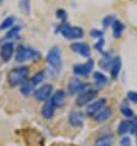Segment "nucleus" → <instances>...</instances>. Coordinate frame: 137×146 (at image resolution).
<instances>
[{"instance_id":"aec40b11","label":"nucleus","mask_w":137,"mask_h":146,"mask_svg":"<svg viewBox=\"0 0 137 146\" xmlns=\"http://www.w3.org/2000/svg\"><path fill=\"white\" fill-rule=\"evenodd\" d=\"M34 85L31 82V81H25L22 85H21V93L25 96H30L32 93H34Z\"/></svg>"},{"instance_id":"2f4dec72","label":"nucleus","mask_w":137,"mask_h":146,"mask_svg":"<svg viewBox=\"0 0 137 146\" xmlns=\"http://www.w3.org/2000/svg\"><path fill=\"white\" fill-rule=\"evenodd\" d=\"M56 16H58L60 20H63V22H65V20H66V17H67V14L65 13V10L59 9L58 11H56Z\"/></svg>"},{"instance_id":"cd10ccee","label":"nucleus","mask_w":137,"mask_h":146,"mask_svg":"<svg viewBox=\"0 0 137 146\" xmlns=\"http://www.w3.org/2000/svg\"><path fill=\"white\" fill-rule=\"evenodd\" d=\"M114 21H115V20H114V16H111V15L105 16V17L103 19V26H104V27H108V26L113 25V22H114Z\"/></svg>"},{"instance_id":"7ed1b4c3","label":"nucleus","mask_w":137,"mask_h":146,"mask_svg":"<svg viewBox=\"0 0 137 146\" xmlns=\"http://www.w3.org/2000/svg\"><path fill=\"white\" fill-rule=\"evenodd\" d=\"M47 62L49 66L55 70L56 72H60L59 70L63 66V56H61V49L59 46L51 47L47 54Z\"/></svg>"},{"instance_id":"c756f323","label":"nucleus","mask_w":137,"mask_h":146,"mask_svg":"<svg viewBox=\"0 0 137 146\" xmlns=\"http://www.w3.org/2000/svg\"><path fill=\"white\" fill-rule=\"evenodd\" d=\"M130 131L137 136V118L130 120Z\"/></svg>"},{"instance_id":"f3484780","label":"nucleus","mask_w":137,"mask_h":146,"mask_svg":"<svg viewBox=\"0 0 137 146\" xmlns=\"http://www.w3.org/2000/svg\"><path fill=\"white\" fill-rule=\"evenodd\" d=\"M93 79H94V84H96L97 88H100V87H103L104 85L108 84V78L103 74V72H100V71H96L94 72V74H93Z\"/></svg>"},{"instance_id":"72a5a7b5","label":"nucleus","mask_w":137,"mask_h":146,"mask_svg":"<svg viewBox=\"0 0 137 146\" xmlns=\"http://www.w3.org/2000/svg\"><path fill=\"white\" fill-rule=\"evenodd\" d=\"M103 35H104V32L99 31V30H92V32H91V36L94 38H102Z\"/></svg>"},{"instance_id":"f03ea898","label":"nucleus","mask_w":137,"mask_h":146,"mask_svg":"<svg viewBox=\"0 0 137 146\" xmlns=\"http://www.w3.org/2000/svg\"><path fill=\"white\" fill-rule=\"evenodd\" d=\"M56 32H60L66 39H78L83 37V28L78 27V26H71L66 22H61L58 28H56Z\"/></svg>"},{"instance_id":"c85d7f7f","label":"nucleus","mask_w":137,"mask_h":146,"mask_svg":"<svg viewBox=\"0 0 137 146\" xmlns=\"http://www.w3.org/2000/svg\"><path fill=\"white\" fill-rule=\"evenodd\" d=\"M96 49L98 50V52H100V53H103V54H105V52H104V49H103V47H104V39L103 38H99L98 39V42L96 43Z\"/></svg>"},{"instance_id":"393cba45","label":"nucleus","mask_w":137,"mask_h":146,"mask_svg":"<svg viewBox=\"0 0 137 146\" xmlns=\"http://www.w3.org/2000/svg\"><path fill=\"white\" fill-rule=\"evenodd\" d=\"M20 30H21V27L20 26H14L11 30H9V32L6 33V36H5V38L6 39H13V38H16L18 36V32H20Z\"/></svg>"},{"instance_id":"4be33fe9","label":"nucleus","mask_w":137,"mask_h":146,"mask_svg":"<svg viewBox=\"0 0 137 146\" xmlns=\"http://www.w3.org/2000/svg\"><path fill=\"white\" fill-rule=\"evenodd\" d=\"M127 131H130V120H121L118 125V134L124 135Z\"/></svg>"},{"instance_id":"412c9836","label":"nucleus","mask_w":137,"mask_h":146,"mask_svg":"<svg viewBox=\"0 0 137 146\" xmlns=\"http://www.w3.org/2000/svg\"><path fill=\"white\" fill-rule=\"evenodd\" d=\"M120 112H121V114L125 115L126 118H131V117H134V112H132L131 107L128 106L127 101H124L120 104Z\"/></svg>"},{"instance_id":"9b49d317","label":"nucleus","mask_w":137,"mask_h":146,"mask_svg":"<svg viewBox=\"0 0 137 146\" xmlns=\"http://www.w3.org/2000/svg\"><path fill=\"white\" fill-rule=\"evenodd\" d=\"M49 102L54 108L63 107L64 103H65V92L63 90H58L55 93L51 95V97L49 98Z\"/></svg>"},{"instance_id":"f257e3e1","label":"nucleus","mask_w":137,"mask_h":146,"mask_svg":"<svg viewBox=\"0 0 137 146\" xmlns=\"http://www.w3.org/2000/svg\"><path fill=\"white\" fill-rule=\"evenodd\" d=\"M28 71H30L28 66H18V68L13 69L9 72V75H7V82L13 87L22 85L27 79Z\"/></svg>"},{"instance_id":"473e14b6","label":"nucleus","mask_w":137,"mask_h":146,"mask_svg":"<svg viewBox=\"0 0 137 146\" xmlns=\"http://www.w3.org/2000/svg\"><path fill=\"white\" fill-rule=\"evenodd\" d=\"M120 145L121 146H131V139L128 136H123L120 139Z\"/></svg>"},{"instance_id":"9d476101","label":"nucleus","mask_w":137,"mask_h":146,"mask_svg":"<svg viewBox=\"0 0 137 146\" xmlns=\"http://www.w3.org/2000/svg\"><path fill=\"white\" fill-rule=\"evenodd\" d=\"M71 50L77 53L80 55L84 56V58H88L91 55V48L87 43L84 42H75L71 44Z\"/></svg>"},{"instance_id":"bb28decb","label":"nucleus","mask_w":137,"mask_h":146,"mask_svg":"<svg viewBox=\"0 0 137 146\" xmlns=\"http://www.w3.org/2000/svg\"><path fill=\"white\" fill-rule=\"evenodd\" d=\"M20 7L26 14H30V0H20Z\"/></svg>"},{"instance_id":"423d86ee","label":"nucleus","mask_w":137,"mask_h":146,"mask_svg":"<svg viewBox=\"0 0 137 146\" xmlns=\"http://www.w3.org/2000/svg\"><path fill=\"white\" fill-rule=\"evenodd\" d=\"M88 88V85L84 84L80 79H72L67 84V92L68 95H80L81 92L86 91Z\"/></svg>"},{"instance_id":"2eb2a0df","label":"nucleus","mask_w":137,"mask_h":146,"mask_svg":"<svg viewBox=\"0 0 137 146\" xmlns=\"http://www.w3.org/2000/svg\"><path fill=\"white\" fill-rule=\"evenodd\" d=\"M113 144H114V137H113V135L105 134V135H100L97 137L93 146H113Z\"/></svg>"},{"instance_id":"6ab92c4d","label":"nucleus","mask_w":137,"mask_h":146,"mask_svg":"<svg viewBox=\"0 0 137 146\" xmlns=\"http://www.w3.org/2000/svg\"><path fill=\"white\" fill-rule=\"evenodd\" d=\"M124 30H125V25L121 21L115 20V21L113 22V32H114L113 35H114V38H120L121 37Z\"/></svg>"},{"instance_id":"a878e982","label":"nucleus","mask_w":137,"mask_h":146,"mask_svg":"<svg viewBox=\"0 0 137 146\" xmlns=\"http://www.w3.org/2000/svg\"><path fill=\"white\" fill-rule=\"evenodd\" d=\"M14 22H15V17H14V16H9V17H6V19L1 22V25H0V28H1V30H6V28H10L11 26L14 25Z\"/></svg>"},{"instance_id":"4468645a","label":"nucleus","mask_w":137,"mask_h":146,"mask_svg":"<svg viewBox=\"0 0 137 146\" xmlns=\"http://www.w3.org/2000/svg\"><path fill=\"white\" fill-rule=\"evenodd\" d=\"M111 115H113V108L111 107H107V108H103L100 112L97 113L93 118H94L96 121L102 123V121H105L108 119H110Z\"/></svg>"},{"instance_id":"6e6552de","label":"nucleus","mask_w":137,"mask_h":146,"mask_svg":"<svg viewBox=\"0 0 137 146\" xmlns=\"http://www.w3.org/2000/svg\"><path fill=\"white\" fill-rule=\"evenodd\" d=\"M51 92H53V86H51L50 84H44L34 91L33 95H34V98L37 101L43 102V101H47L51 96Z\"/></svg>"},{"instance_id":"ddd939ff","label":"nucleus","mask_w":137,"mask_h":146,"mask_svg":"<svg viewBox=\"0 0 137 146\" xmlns=\"http://www.w3.org/2000/svg\"><path fill=\"white\" fill-rule=\"evenodd\" d=\"M83 120H84V118H83V114L81 112H71L70 115H68V123L75 128L81 127L83 124Z\"/></svg>"},{"instance_id":"dca6fc26","label":"nucleus","mask_w":137,"mask_h":146,"mask_svg":"<svg viewBox=\"0 0 137 146\" xmlns=\"http://www.w3.org/2000/svg\"><path fill=\"white\" fill-rule=\"evenodd\" d=\"M120 69H121V59H120V56H116V58L113 59V63L110 65V75L113 79L118 78Z\"/></svg>"},{"instance_id":"0eeeda50","label":"nucleus","mask_w":137,"mask_h":146,"mask_svg":"<svg viewBox=\"0 0 137 146\" xmlns=\"http://www.w3.org/2000/svg\"><path fill=\"white\" fill-rule=\"evenodd\" d=\"M93 66H94V60L88 59L87 62L83 63V64H75L74 68H72V70H74L75 74L78 75V76H86L93 70Z\"/></svg>"},{"instance_id":"39448f33","label":"nucleus","mask_w":137,"mask_h":146,"mask_svg":"<svg viewBox=\"0 0 137 146\" xmlns=\"http://www.w3.org/2000/svg\"><path fill=\"white\" fill-rule=\"evenodd\" d=\"M97 95H98V91L97 90H90V88H87L86 91H83L81 92L78 95L77 97V100H76V104L80 107H82V106H87V104H90L92 101H93Z\"/></svg>"},{"instance_id":"5701e85b","label":"nucleus","mask_w":137,"mask_h":146,"mask_svg":"<svg viewBox=\"0 0 137 146\" xmlns=\"http://www.w3.org/2000/svg\"><path fill=\"white\" fill-rule=\"evenodd\" d=\"M44 79H45V71H39V72H37V74H34L33 76H32V79L30 81L34 85V86H37V85L41 84Z\"/></svg>"},{"instance_id":"1a4fd4ad","label":"nucleus","mask_w":137,"mask_h":146,"mask_svg":"<svg viewBox=\"0 0 137 146\" xmlns=\"http://www.w3.org/2000/svg\"><path fill=\"white\" fill-rule=\"evenodd\" d=\"M105 104H107V100L105 98H98V100L93 101V102H91L90 104H87V108H86L87 115L94 117L97 113L100 112L104 107H105Z\"/></svg>"},{"instance_id":"7c9ffc66","label":"nucleus","mask_w":137,"mask_h":146,"mask_svg":"<svg viewBox=\"0 0 137 146\" xmlns=\"http://www.w3.org/2000/svg\"><path fill=\"white\" fill-rule=\"evenodd\" d=\"M126 97H127L128 101H131V102H134V103H137V92L136 91H128Z\"/></svg>"},{"instance_id":"f704fd0d","label":"nucleus","mask_w":137,"mask_h":146,"mask_svg":"<svg viewBox=\"0 0 137 146\" xmlns=\"http://www.w3.org/2000/svg\"><path fill=\"white\" fill-rule=\"evenodd\" d=\"M1 1H3V0H0V4H1Z\"/></svg>"},{"instance_id":"20e7f679","label":"nucleus","mask_w":137,"mask_h":146,"mask_svg":"<svg viewBox=\"0 0 137 146\" xmlns=\"http://www.w3.org/2000/svg\"><path fill=\"white\" fill-rule=\"evenodd\" d=\"M41 56V53L38 50H36L32 47H27V46H20L17 52H16V62L17 63H23L27 60H34Z\"/></svg>"},{"instance_id":"a211bd4d","label":"nucleus","mask_w":137,"mask_h":146,"mask_svg":"<svg viewBox=\"0 0 137 146\" xmlns=\"http://www.w3.org/2000/svg\"><path fill=\"white\" fill-rule=\"evenodd\" d=\"M41 113H42V115H43V118H45V119H51L54 117V113H55V108L51 106L50 104V102H47L44 106L42 107V111H41Z\"/></svg>"},{"instance_id":"f8f14e48","label":"nucleus","mask_w":137,"mask_h":146,"mask_svg":"<svg viewBox=\"0 0 137 146\" xmlns=\"http://www.w3.org/2000/svg\"><path fill=\"white\" fill-rule=\"evenodd\" d=\"M13 54H14V43L13 42L3 43L1 50H0V56H1V59L4 62H9Z\"/></svg>"},{"instance_id":"b1692460","label":"nucleus","mask_w":137,"mask_h":146,"mask_svg":"<svg viewBox=\"0 0 137 146\" xmlns=\"http://www.w3.org/2000/svg\"><path fill=\"white\" fill-rule=\"evenodd\" d=\"M111 63H113V58H111L110 54H105V55H104V58L99 62L100 66H102L103 69H105V70H108V68H110Z\"/></svg>"}]
</instances>
